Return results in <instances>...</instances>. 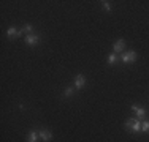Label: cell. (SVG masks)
<instances>
[{
    "label": "cell",
    "instance_id": "13",
    "mask_svg": "<svg viewBox=\"0 0 149 142\" xmlns=\"http://www.w3.org/2000/svg\"><path fill=\"white\" fill-rule=\"evenodd\" d=\"M74 90H76V88H73V87H67L65 90H63V97H65V98L72 97V95L74 93Z\"/></svg>",
    "mask_w": 149,
    "mask_h": 142
},
{
    "label": "cell",
    "instance_id": "6",
    "mask_svg": "<svg viewBox=\"0 0 149 142\" xmlns=\"http://www.w3.org/2000/svg\"><path fill=\"white\" fill-rule=\"evenodd\" d=\"M124 49H125V41H124V40H118L114 43V46H113V52H114V54L124 52Z\"/></svg>",
    "mask_w": 149,
    "mask_h": 142
},
{
    "label": "cell",
    "instance_id": "9",
    "mask_svg": "<svg viewBox=\"0 0 149 142\" xmlns=\"http://www.w3.org/2000/svg\"><path fill=\"white\" fill-rule=\"evenodd\" d=\"M38 139H40V134L37 131H30L27 136V142H38Z\"/></svg>",
    "mask_w": 149,
    "mask_h": 142
},
{
    "label": "cell",
    "instance_id": "14",
    "mask_svg": "<svg viewBox=\"0 0 149 142\" xmlns=\"http://www.w3.org/2000/svg\"><path fill=\"white\" fill-rule=\"evenodd\" d=\"M141 131H143V133H149V122L141 123Z\"/></svg>",
    "mask_w": 149,
    "mask_h": 142
},
{
    "label": "cell",
    "instance_id": "1",
    "mask_svg": "<svg viewBox=\"0 0 149 142\" xmlns=\"http://www.w3.org/2000/svg\"><path fill=\"white\" fill-rule=\"evenodd\" d=\"M125 128L130 133H141V123L138 119H129L125 122Z\"/></svg>",
    "mask_w": 149,
    "mask_h": 142
},
{
    "label": "cell",
    "instance_id": "3",
    "mask_svg": "<svg viewBox=\"0 0 149 142\" xmlns=\"http://www.w3.org/2000/svg\"><path fill=\"white\" fill-rule=\"evenodd\" d=\"M24 41H26V44H27V46H37L38 43H40V35H37V33L26 35Z\"/></svg>",
    "mask_w": 149,
    "mask_h": 142
},
{
    "label": "cell",
    "instance_id": "10",
    "mask_svg": "<svg viewBox=\"0 0 149 142\" xmlns=\"http://www.w3.org/2000/svg\"><path fill=\"white\" fill-rule=\"evenodd\" d=\"M106 62H108V65H116L118 63V55L113 52V54L108 55V59H106Z\"/></svg>",
    "mask_w": 149,
    "mask_h": 142
},
{
    "label": "cell",
    "instance_id": "7",
    "mask_svg": "<svg viewBox=\"0 0 149 142\" xmlns=\"http://www.w3.org/2000/svg\"><path fill=\"white\" fill-rule=\"evenodd\" d=\"M132 111L135 112L136 119H144V117H146V111H144L143 108H140V106H136V104H132Z\"/></svg>",
    "mask_w": 149,
    "mask_h": 142
},
{
    "label": "cell",
    "instance_id": "8",
    "mask_svg": "<svg viewBox=\"0 0 149 142\" xmlns=\"http://www.w3.org/2000/svg\"><path fill=\"white\" fill-rule=\"evenodd\" d=\"M6 35H8L10 38H19V37H22V32L17 30L16 27H8V30H6Z\"/></svg>",
    "mask_w": 149,
    "mask_h": 142
},
{
    "label": "cell",
    "instance_id": "12",
    "mask_svg": "<svg viewBox=\"0 0 149 142\" xmlns=\"http://www.w3.org/2000/svg\"><path fill=\"white\" fill-rule=\"evenodd\" d=\"M102 6H103V10H105V11L111 13V10H113V5H111V2H108V0H103V2H102Z\"/></svg>",
    "mask_w": 149,
    "mask_h": 142
},
{
    "label": "cell",
    "instance_id": "5",
    "mask_svg": "<svg viewBox=\"0 0 149 142\" xmlns=\"http://www.w3.org/2000/svg\"><path fill=\"white\" fill-rule=\"evenodd\" d=\"M38 134H40V139L43 142H51L52 141V133L49 130H40Z\"/></svg>",
    "mask_w": 149,
    "mask_h": 142
},
{
    "label": "cell",
    "instance_id": "4",
    "mask_svg": "<svg viewBox=\"0 0 149 142\" xmlns=\"http://www.w3.org/2000/svg\"><path fill=\"white\" fill-rule=\"evenodd\" d=\"M86 76H84V74H76V76H74V88H76V90H81V88L84 87V85H86Z\"/></svg>",
    "mask_w": 149,
    "mask_h": 142
},
{
    "label": "cell",
    "instance_id": "11",
    "mask_svg": "<svg viewBox=\"0 0 149 142\" xmlns=\"http://www.w3.org/2000/svg\"><path fill=\"white\" fill-rule=\"evenodd\" d=\"M32 30H33V26H32V24H26V26H22V28H21V32H22V33H27V35H30Z\"/></svg>",
    "mask_w": 149,
    "mask_h": 142
},
{
    "label": "cell",
    "instance_id": "2",
    "mask_svg": "<svg viewBox=\"0 0 149 142\" xmlns=\"http://www.w3.org/2000/svg\"><path fill=\"white\" fill-rule=\"evenodd\" d=\"M136 59H138V54L135 51L122 52V55H120V62H122V63H133Z\"/></svg>",
    "mask_w": 149,
    "mask_h": 142
}]
</instances>
